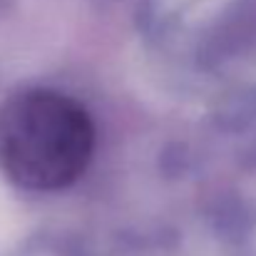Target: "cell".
Listing matches in <instances>:
<instances>
[{
	"mask_svg": "<svg viewBox=\"0 0 256 256\" xmlns=\"http://www.w3.org/2000/svg\"><path fill=\"white\" fill-rule=\"evenodd\" d=\"M94 152V124L72 97L28 87L0 104V170L28 192L78 182Z\"/></svg>",
	"mask_w": 256,
	"mask_h": 256,
	"instance_id": "obj_1",
	"label": "cell"
}]
</instances>
